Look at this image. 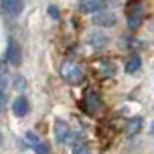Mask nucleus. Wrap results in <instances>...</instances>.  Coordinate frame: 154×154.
<instances>
[{
	"instance_id": "f8f14e48",
	"label": "nucleus",
	"mask_w": 154,
	"mask_h": 154,
	"mask_svg": "<svg viewBox=\"0 0 154 154\" xmlns=\"http://www.w3.org/2000/svg\"><path fill=\"white\" fill-rule=\"evenodd\" d=\"M33 149H35L36 154H49V146H47L43 140H40V142H38L35 147H33Z\"/></svg>"
},
{
	"instance_id": "f257e3e1",
	"label": "nucleus",
	"mask_w": 154,
	"mask_h": 154,
	"mask_svg": "<svg viewBox=\"0 0 154 154\" xmlns=\"http://www.w3.org/2000/svg\"><path fill=\"white\" fill-rule=\"evenodd\" d=\"M61 75L71 85H78L83 82V73L75 63H64L63 68H61Z\"/></svg>"
},
{
	"instance_id": "4468645a",
	"label": "nucleus",
	"mask_w": 154,
	"mask_h": 154,
	"mask_svg": "<svg viewBox=\"0 0 154 154\" xmlns=\"http://www.w3.org/2000/svg\"><path fill=\"white\" fill-rule=\"evenodd\" d=\"M4 104H5V97H4V94L0 92V111L4 109Z\"/></svg>"
},
{
	"instance_id": "7ed1b4c3",
	"label": "nucleus",
	"mask_w": 154,
	"mask_h": 154,
	"mask_svg": "<svg viewBox=\"0 0 154 154\" xmlns=\"http://www.w3.org/2000/svg\"><path fill=\"white\" fill-rule=\"evenodd\" d=\"M106 7V0H83L80 4L82 12H99Z\"/></svg>"
},
{
	"instance_id": "dca6fc26",
	"label": "nucleus",
	"mask_w": 154,
	"mask_h": 154,
	"mask_svg": "<svg viewBox=\"0 0 154 154\" xmlns=\"http://www.w3.org/2000/svg\"><path fill=\"white\" fill-rule=\"evenodd\" d=\"M151 132H152V133H154V123H152V128H151Z\"/></svg>"
},
{
	"instance_id": "20e7f679",
	"label": "nucleus",
	"mask_w": 154,
	"mask_h": 154,
	"mask_svg": "<svg viewBox=\"0 0 154 154\" xmlns=\"http://www.w3.org/2000/svg\"><path fill=\"white\" fill-rule=\"evenodd\" d=\"M69 126H68V123H64V121H61V119H57L56 125H54V135H56L57 142H66L68 140V137H69Z\"/></svg>"
},
{
	"instance_id": "1a4fd4ad",
	"label": "nucleus",
	"mask_w": 154,
	"mask_h": 154,
	"mask_svg": "<svg viewBox=\"0 0 154 154\" xmlns=\"http://www.w3.org/2000/svg\"><path fill=\"white\" fill-rule=\"evenodd\" d=\"M140 125H142V119L140 118H132L128 123H126V128H125V133L128 137H132L140 130Z\"/></svg>"
},
{
	"instance_id": "f03ea898",
	"label": "nucleus",
	"mask_w": 154,
	"mask_h": 154,
	"mask_svg": "<svg viewBox=\"0 0 154 154\" xmlns=\"http://www.w3.org/2000/svg\"><path fill=\"white\" fill-rule=\"evenodd\" d=\"M23 9H24L23 0H0V11L11 17L19 16L23 12Z\"/></svg>"
},
{
	"instance_id": "0eeeda50",
	"label": "nucleus",
	"mask_w": 154,
	"mask_h": 154,
	"mask_svg": "<svg viewBox=\"0 0 154 154\" xmlns=\"http://www.w3.org/2000/svg\"><path fill=\"white\" fill-rule=\"evenodd\" d=\"M85 106L90 112H95L100 107V97H99L95 92H88L87 94V99H85Z\"/></svg>"
},
{
	"instance_id": "ddd939ff",
	"label": "nucleus",
	"mask_w": 154,
	"mask_h": 154,
	"mask_svg": "<svg viewBox=\"0 0 154 154\" xmlns=\"http://www.w3.org/2000/svg\"><path fill=\"white\" fill-rule=\"evenodd\" d=\"M75 154H90V151H88V147L85 146V144H78L75 147Z\"/></svg>"
},
{
	"instance_id": "f3484780",
	"label": "nucleus",
	"mask_w": 154,
	"mask_h": 154,
	"mask_svg": "<svg viewBox=\"0 0 154 154\" xmlns=\"http://www.w3.org/2000/svg\"><path fill=\"white\" fill-rule=\"evenodd\" d=\"M0 144H2V133H0Z\"/></svg>"
},
{
	"instance_id": "9b49d317",
	"label": "nucleus",
	"mask_w": 154,
	"mask_h": 154,
	"mask_svg": "<svg viewBox=\"0 0 154 154\" xmlns=\"http://www.w3.org/2000/svg\"><path fill=\"white\" fill-rule=\"evenodd\" d=\"M140 24H142V14L139 11H135V12H132L128 16V26H130V29L140 28Z\"/></svg>"
},
{
	"instance_id": "6e6552de",
	"label": "nucleus",
	"mask_w": 154,
	"mask_h": 154,
	"mask_svg": "<svg viewBox=\"0 0 154 154\" xmlns=\"http://www.w3.org/2000/svg\"><path fill=\"white\" fill-rule=\"evenodd\" d=\"M29 106H28V100L24 97H17L14 100V104H12V111H14L16 116H24L26 112H28Z\"/></svg>"
},
{
	"instance_id": "9d476101",
	"label": "nucleus",
	"mask_w": 154,
	"mask_h": 154,
	"mask_svg": "<svg viewBox=\"0 0 154 154\" xmlns=\"http://www.w3.org/2000/svg\"><path fill=\"white\" fill-rule=\"evenodd\" d=\"M140 64H142L140 57L132 56L128 61H126V64H125V71H126V73H135V71L140 69Z\"/></svg>"
},
{
	"instance_id": "423d86ee",
	"label": "nucleus",
	"mask_w": 154,
	"mask_h": 154,
	"mask_svg": "<svg viewBox=\"0 0 154 154\" xmlns=\"http://www.w3.org/2000/svg\"><path fill=\"white\" fill-rule=\"evenodd\" d=\"M94 23L99 24V26H112V24L116 23V17H114V14L100 12V11H99L97 16H94Z\"/></svg>"
},
{
	"instance_id": "39448f33",
	"label": "nucleus",
	"mask_w": 154,
	"mask_h": 154,
	"mask_svg": "<svg viewBox=\"0 0 154 154\" xmlns=\"http://www.w3.org/2000/svg\"><path fill=\"white\" fill-rule=\"evenodd\" d=\"M7 57H9V61H11V64H14V66H19V64H21V57H23L21 47H19L16 42H11V43H9Z\"/></svg>"
},
{
	"instance_id": "2eb2a0df",
	"label": "nucleus",
	"mask_w": 154,
	"mask_h": 154,
	"mask_svg": "<svg viewBox=\"0 0 154 154\" xmlns=\"http://www.w3.org/2000/svg\"><path fill=\"white\" fill-rule=\"evenodd\" d=\"M50 14H52V17H57V14H59V12L56 11V7H50Z\"/></svg>"
}]
</instances>
